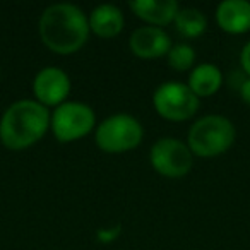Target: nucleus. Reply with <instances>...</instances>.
I'll return each instance as SVG.
<instances>
[{
    "instance_id": "4468645a",
    "label": "nucleus",
    "mask_w": 250,
    "mask_h": 250,
    "mask_svg": "<svg viewBox=\"0 0 250 250\" xmlns=\"http://www.w3.org/2000/svg\"><path fill=\"white\" fill-rule=\"evenodd\" d=\"M175 28L184 38H197L208 28L204 14L197 9H180L175 16Z\"/></svg>"
},
{
    "instance_id": "39448f33",
    "label": "nucleus",
    "mask_w": 250,
    "mask_h": 250,
    "mask_svg": "<svg viewBox=\"0 0 250 250\" xmlns=\"http://www.w3.org/2000/svg\"><path fill=\"white\" fill-rule=\"evenodd\" d=\"M94 122L96 118H94V111L91 110V106L70 101V103H62L60 106H57V110L50 117V127L57 141L74 143L93 130Z\"/></svg>"
},
{
    "instance_id": "ddd939ff",
    "label": "nucleus",
    "mask_w": 250,
    "mask_h": 250,
    "mask_svg": "<svg viewBox=\"0 0 250 250\" xmlns=\"http://www.w3.org/2000/svg\"><path fill=\"white\" fill-rule=\"evenodd\" d=\"M221 70L214 63H201L190 72L187 86L197 98H208L221 87Z\"/></svg>"
},
{
    "instance_id": "dca6fc26",
    "label": "nucleus",
    "mask_w": 250,
    "mask_h": 250,
    "mask_svg": "<svg viewBox=\"0 0 250 250\" xmlns=\"http://www.w3.org/2000/svg\"><path fill=\"white\" fill-rule=\"evenodd\" d=\"M240 65L250 76V42L243 46L242 53H240Z\"/></svg>"
},
{
    "instance_id": "f8f14e48",
    "label": "nucleus",
    "mask_w": 250,
    "mask_h": 250,
    "mask_svg": "<svg viewBox=\"0 0 250 250\" xmlns=\"http://www.w3.org/2000/svg\"><path fill=\"white\" fill-rule=\"evenodd\" d=\"M89 31H93L100 38H113L120 35L124 29V14L118 7L111 4L98 5L91 12L89 19Z\"/></svg>"
},
{
    "instance_id": "f3484780",
    "label": "nucleus",
    "mask_w": 250,
    "mask_h": 250,
    "mask_svg": "<svg viewBox=\"0 0 250 250\" xmlns=\"http://www.w3.org/2000/svg\"><path fill=\"white\" fill-rule=\"evenodd\" d=\"M238 91H240V96H242V100L245 101L247 104H250V77L243 81L242 87H240Z\"/></svg>"
},
{
    "instance_id": "6e6552de",
    "label": "nucleus",
    "mask_w": 250,
    "mask_h": 250,
    "mask_svg": "<svg viewBox=\"0 0 250 250\" xmlns=\"http://www.w3.org/2000/svg\"><path fill=\"white\" fill-rule=\"evenodd\" d=\"M33 93L43 106H60L70 93V79L59 67H45L33 81Z\"/></svg>"
},
{
    "instance_id": "7ed1b4c3",
    "label": "nucleus",
    "mask_w": 250,
    "mask_h": 250,
    "mask_svg": "<svg viewBox=\"0 0 250 250\" xmlns=\"http://www.w3.org/2000/svg\"><path fill=\"white\" fill-rule=\"evenodd\" d=\"M235 127L226 117L208 115L188 129L187 146L192 154L201 158H214L226 153L235 143Z\"/></svg>"
},
{
    "instance_id": "a211bd4d",
    "label": "nucleus",
    "mask_w": 250,
    "mask_h": 250,
    "mask_svg": "<svg viewBox=\"0 0 250 250\" xmlns=\"http://www.w3.org/2000/svg\"><path fill=\"white\" fill-rule=\"evenodd\" d=\"M0 74H2V69H0Z\"/></svg>"
},
{
    "instance_id": "f257e3e1",
    "label": "nucleus",
    "mask_w": 250,
    "mask_h": 250,
    "mask_svg": "<svg viewBox=\"0 0 250 250\" xmlns=\"http://www.w3.org/2000/svg\"><path fill=\"white\" fill-rule=\"evenodd\" d=\"M40 38L52 52L69 55L84 46L89 22L84 12L72 4L50 5L40 18Z\"/></svg>"
},
{
    "instance_id": "2eb2a0df",
    "label": "nucleus",
    "mask_w": 250,
    "mask_h": 250,
    "mask_svg": "<svg viewBox=\"0 0 250 250\" xmlns=\"http://www.w3.org/2000/svg\"><path fill=\"white\" fill-rule=\"evenodd\" d=\"M195 62V50L192 48L187 43H180V45H175L168 52V63H170L171 69L178 70V72H184V70L192 69Z\"/></svg>"
},
{
    "instance_id": "9b49d317",
    "label": "nucleus",
    "mask_w": 250,
    "mask_h": 250,
    "mask_svg": "<svg viewBox=\"0 0 250 250\" xmlns=\"http://www.w3.org/2000/svg\"><path fill=\"white\" fill-rule=\"evenodd\" d=\"M129 5L137 18L154 28L173 22L177 12L180 11L175 0H134Z\"/></svg>"
},
{
    "instance_id": "9d476101",
    "label": "nucleus",
    "mask_w": 250,
    "mask_h": 250,
    "mask_svg": "<svg viewBox=\"0 0 250 250\" xmlns=\"http://www.w3.org/2000/svg\"><path fill=\"white\" fill-rule=\"evenodd\" d=\"M216 21L229 35L250 31V4L245 0H225L216 9Z\"/></svg>"
},
{
    "instance_id": "0eeeda50",
    "label": "nucleus",
    "mask_w": 250,
    "mask_h": 250,
    "mask_svg": "<svg viewBox=\"0 0 250 250\" xmlns=\"http://www.w3.org/2000/svg\"><path fill=\"white\" fill-rule=\"evenodd\" d=\"M149 160L160 175L167 178H182L192 170L194 154L182 141L173 137H161L151 147Z\"/></svg>"
},
{
    "instance_id": "f03ea898",
    "label": "nucleus",
    "mask_w": 250,
    "mask_h": 250,
    "mask_svg": "<svg viewBox=\"0 0 250 250\" xmlns=\"http://www.w3.org/2000/svg\"><path fill=\"white\" fill-rule=\"evenodd\" d=\"M50 127L46 106L33 100L12 103L0 120V141L7 149L22 151L38 143Z\"/></svg>"
},
{
    "instance_id": "20e7f679",
    "label": "nucleus",
    "mask_w": 250,
    "mask_h": 250,
    "mask_svg": "<svg viewBox=\"0 0 250 250\" xmlns=\"http://www.w3.org/2000/svg\"><path fill=\"white\" fill-rule=\"evenodd\" d=\"M143 125L132 115L117 113L104 118L96 130V144L104 153L132 151L143 141Z\"/></svg>"
},
{
    "instance_id": "423d86ee",
    "label": "nucleus",
    "mask_w": 250,
    "mask_h": 250,
    "mask_svg": "<svg viewBox=\"0 0 250 250\" xmlns=\"http://www.w3.org/2000/svg\"><path fill=\"white\" fill-rule=\"evenodd\" d=\"M153 103L156 111L170 122H184L197 113L199 98L187 84L178 81L163 83L154 91Z\"/></svg>"
},
{
    "instance_id": "1a4fd4ad",
    "label": "nucleus",
    "mask_w": 250,
    "mask_h": 250,
    "mask_svg": "<svg viewBox=\"0 0 250 250\" xmlns=\"http://www.w3.org/2000/svg\"><path fill=\"white\" fill-rule=\"evenodd\" d=\"M129 46L134 55L139 59H160L163 55H168L171 48V40L161 28L143 26L132 33Z\"/></svg>"
}]
</instances>
